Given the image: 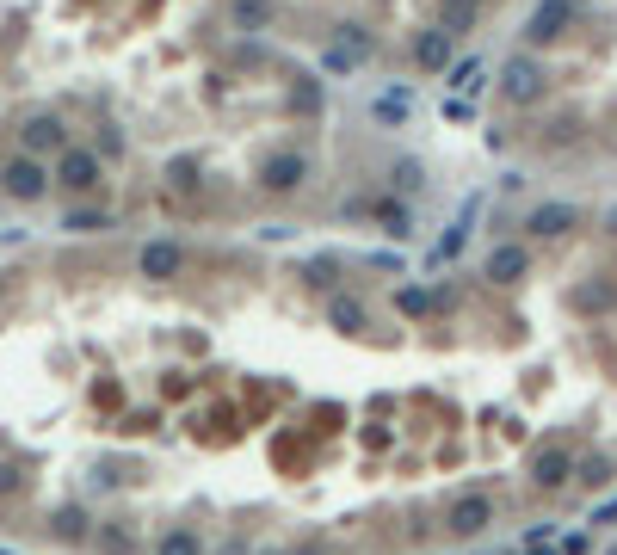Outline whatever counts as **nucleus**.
Wrapping results in <instances>:
<instances>
[{
	"mask_svg": "<svg viewBox=\"0 0 617 555\" xmlns=\"http://www.w3.org/2000/svg\"><path fill=\"white\" fill-rule=\"evenodd\" d=\"M0 192H7V198H19V204H38V198L50 192V173H44V161L13 155L7 167H0Z\"/></svg>",
	"mask_w": 617,
	"mask_h": 555,
	"instance_id": "obj_1",
	"label": "nucleus"
},
{
	"mask_svg": "<svg viewBox=\"0 0 617 555\" xmlns=\"http://www.w3.org/2000/svg\"><path fill=\"white\" fill-rule=\"evenodd\" d=\"M62 148H68V130H62V118H50V111H38V118L19 124V155L44 161V155H62Z\"/></svg>",
	"mask_w": 617,
	"mask_h": 555,
	"instance_id": "obj_2",
	"label": "nucleus"
},
{
	"mask_svg": "<svg viewBox=\"0 0 617 555\" xmlns=\"http://www.w3.org/2000/svg\"><path fill=\"white\" fill-rule=\"evenodd\" d=\"M494 525V500L488 494H457L451 506H445V531L451 537H482Z\"/></svg>",
	"mask_w": 617,
	"mask_h": 555,
	"instance_id": "obj_3",
	"label": "nucleus"
},
{
	"mask_svg": "<svg viewBox=\"0 0 617 555\" xmlns=\"http://www.w3.org/2000/svg\"><path fill=\"white\" fill-rule=\"evenodd\" d=\"M500 93L513 99V105H537L543 99V68L531 56H513V62L500 68Z\"/></svg>",
	"mask_w": 617,
	"mask_h": 555,
	"instance_id": "obj_4",
	"label": "nucleus"
},
{
	"mask_svg": "<svg viewBox=\"0 0 617 555\" xmlns=\"http://www.w3.org/2000/svg\"><path fill=\"white\" fill-rule=\"evenodd\" d=\"M568 25H574V0H537L525 37H531V44H550V37H562Z\"/></svg>",
	"mask_w": 617,
	"mask_h": 555,
	"instance_id": "obj_5",
	"label": "nucleus"
},
{
	"mask_svg": "<svg viewBox=\"0 0 617 555\" xmlns=\"http://www.w3.org/2000/svg\"><path fill=\"white\" fill-rule=\"evenodd\" d=\"M531 481H537L543 494L568 488V481H574V457H568V451H556V444H550V451H537V457H531Z\"/></svg>",
	"mask_w": 617,
	"mask_h": 555,
	"instance_id": "obj_6",
	"label": "nucleus"
},
{
	"mask_svg": "<svg viewBox=\"0 0 617 555\" xmlns=\"http://www.w3.org/2000/svg\"><path fill=\"white\" fill-rule=\"evenodd\" d=\"M56 179L75 185V192H87V185H99V155H93V148H62Z\"/></svg>",
	"mask_w": 617,
	"mask_h": 555,
	"instance_id": "obj_7",
	"label": "nucleus"
},
{
	"mask_svg": "<svg viewBox=\"0 0 617 555\" xmlns=\"http://www.w3.org/2000/svg\"><path fill=\"white\" fill-rule=\"evenodd\" d=\"M260 179H266V192H297V185L309 179V161L303 155H272L260 167Z\"/></svg>",
	"mask_w": 617,
	"mask_h": 555,
	"instance_id": "obj_8",
	"label": "nucleus"
},
{
	"mask_svg": "<svg viewBox=\"0 0 617 555\" xmlns=\"http://www.w3.org/2000/svg\"><path fill=\"white\" fill-rule=\"evenodd\" d=\"M525 229H531V235H568V229H580V210H574V204H537V210L525 216Z\"/></svg>",
	"mask_w": 617,
	"mask_h": 555,
	"instance_id": "obj_9",
	"label": "nucleus"
},
{
	"mask_svg": "<svg viewBox=\"0 0 617 555\" xmlns=\"http://www.w3.org/2000/svg\"><path fill=\"white\" fill-rule=\"evenodd\" d=\"M365 56H371V37L358 31V25H346V37H340V44L328 50V74H346V68H358Z\"/></svg>",
	"mask_w": 617,
	"mask_h": 555,
	"instance_id": "obj_10",
	"label": "nucleus"
},
{
	"mask_svg": "<svg viewBox=\"0 0 617 555\" xmlns=\"http://www.w3.org/2000/svg\"><path fill=\"white\" fill-rule=\"evenodd\" d=\"M525 266H531V253H525V247H513V241L488 253V278H494V284H519V278H525Z\"/></svg>",
	"mask_w": 617,
	"mask_h": 555,
	"instance_id": "obj_11",
	"label": "nucleus"
},
{
	"mask_svg": "<svg viewBox=\"0 0 617 555\" xmlns=\"http://www.w3.org/2000/svg\"><path fill=\"white\" fill-rule=\"evenodd\" d=\"M179 266H186V253H179L173 241H149V247H142V278H173Z\"/></svg>",
	"mask_w": 617,
	"mask_h": 555,
	"instance_id": "obj_12",
	"label": "nucleus"
},
{
	"mask_svg": "<svg viewBox=\"0 0 617 555\" xmlns=\"http://www.w3.org/2000/svg\"><path fill=\"white\" fill-rule=\"evenodd\" d=\"M414 62L439 74V68L451 62V31H420V37H414Z\"/></svg>",
	"mask_w": 617,
	"mask_h": 555,
	"instance_id": "obj_13",
	"label": "nucleus"
},
{
	"mask_svg": "<svg viewBox=\"0 0 617 555\" xmlns=\"http://www.w3.org/2000/svg\"><path fill=\"white\" fill-rule=\"evenodd\" d=\"M371 111H377L383 124H402L408 111H414V93H408V87H389V93H377V105H371Z\"/></svg>",
	"mask_w": 617,
	"mask_h": 555,
	"instance_id": "obj_14",
	"label": "nucleus"
},
{
	"mask_svg": "<svg viewBox=\"0 0 617 555\" xmlns=\"http://www.w3.org/2000/svg\"><path fill=\"white\" fill-rule=\"evenodd\" d=\"M328 321H334L340 333H358V327H365V303H358V296H334V303H328Z\"/></svg>",
	"mask_w": 617,
	"mask_h": 555,
	"instance_id": "obj_15",
	"label": "nucleus"
},
{
	"mask_svg": "<svg viewBox=\"0 0 617 555\" xmlns=\"http://www.w3.org/2000/svg\"><path fill=\"white\" fill-rule=\"evenodd\" d=\"M62 229L68 235H99V229H112V216H105V210H68Z\"/></svg>",
	"mask_w": 617,
	"mask_h": 555,
	"instance_id": "obj_16",
	"label": "nucleus"
},
{
	"mask_svg": "<svg viewBox=\"0 0 617 555\" xmlns=\"http://www.w3.org/2000/svg\"><path fill=\"white\" fill-rule=\"evenodd\" d=\"M155 555H204V543H198V531H167L155 543Z\"/></svg>",
	"mask_w": 617,
	"mask_h": 555,
	"instance_id": "obj_17",
	"label": "nucleus"
},
{
	"mask_svg": "<svg viewBox=\"0 0 617 555\" xmlns=\"http://www.w3.org/2000/svg\"><path fill=\"white\" fill-rule=\"evenodd\" d=\"M56 537H62V543H81V537H87V512L62 506V512H56Z\"/></svg>",
	"mask_w": 617,
	"mask_h": 555,
	"instance_id": "obj_18",
	"label": "nucleus"
},
{
	"mask_svg": "<svg viewBox=\"0 0 617 555\" xmlns=\"http://www.w3.org/2000/svg\"><path fill=\"white\" fill-rule=\"evenodd\" d=\"M574 475L587 481V488H605V481H611V457H587V463H574Z\"/></svg>",
	"mask_w": 617,
	"mask_h": 555,
	"instance_id": "obj_19",
	"label": "nucleus"
},
{
	"mask_svg": "<svg viewBox=\"0 0 617 555\" xmlns=\"http://www.w3.org/2000/svg\"><path fill=\"white\" fill-rule=\"evenodd\" d=\"M451 87H457V93H476V87H482V62H457V68H451Z\"/></svg>",
	"mask_w": 617,
	"mask_h": 555,
	"instance_id": "obj_20",
	"label": "nucleus"
},
{
	"mask_svg": "<svg viewBox=\"0 0 617 555\" xmlns=\"http://www.w3.org/2000/svg\"><path fill=\"white\" fill-rule=\"evenodd\" d=\"M395 303H402V309H408V315H426V309H432V303H439V296H432V290H420V284H408V290H402V296H395Z\"/></svg>",
	"mask_w": 617,
	"mask_h": 555,
	"instance_id": "obj_21",
	"label": "nucleus"
},
{
	"mask_svg": "<svg viewBox=\"0 0 617 555\" xmlns=\"http://www.w3.org/2000/svg\"><path fill=\"white\" fill-rule=\"evenodd\" d=\"M377 216H383V229H389L395 241H402V235H408V210H402V204H383Z\"/></svg>",
	"mask_w": 617,
	"mask_h": 555,
	"instance_id": "obj_22",
	"label": "nucleus"
},
{
	"mask_svg": "<svg viewBox=\"0 0 617 555\" xmlns=\"http://www.w3.org/2000/svg\"><path fill=\"white\" fill-rule=\"evenodd\" d=\"M402 192H420V161H395V173H389Z\"/></svg>",
	"mask_w": 617,
	"mask_h": 555,
	"instance_id": "obj_23",
	"label": "nucleus"
},
{
	"mask_svg": "<svg viewBox=\"0 0 617 555\" xmlns=\"http://www.w3.org/2000/svg\"><path fill=\"white\" fill-rule=\"evenodd\" d=\"M266 13H272L266 0H241V7H235V19H241V25H266Z\"/></svg>",
	"mask_w": 617,
	"mask_h": 555,
	"instance_id": "obj_24",
	"label": "nucleus"
},
{
	"mask_svg": "<svg viewBox=\"0 0 617 555\" xmlns=\"http://www.w3.org/2000/svg\"><path fill=\"white\" fill-rule=\"evenodd\" d=\"M297 105H303V111H321V87H315V81H303V87H297Z\"/></svg>",
	"mask_w": 617,
	"mask_h": 555,
	"instance_id": "obj_25",
	"label": "nucleus"
},
{
	"mask_svg": "<svg viewBox=\"0 0 617 555\" xmlns=\"http://www.w3.org/2000/svg\"><path fill=\"white\" fill-rule=\"evenodd\" d=\"M593 518H599V525H611V518H617V500H611V506H599Z\"/></svg>",
	"mask_w": 617,
	"mask_h": 555,
	"instance_id": "obj_26",
	"label": "nucleus"
},
{
	"mask_svg": "<svg viewBox=\"0 0 617 555\" xmlns=\"http://www.w3.org/2000/svg\"><path fill=\"white\" fill-rule=\"evenodd\" d=\"M525 555H556V549H550V543H531V549H525Z\"/></svg>",
	"mask_w": 617,
	"mask_h": 555,
	"instance_id": "obj_27",
	"label": "nucleus"
},
{
	"mask_svg": "<svg viewBox=\"0 0 617 555\" xmlns=\"http://www.w3.org/2000/svg\"><path fill=\"white\" fill-rule=\"evenodd\" d=\"M605 555H617V543H611V549H605Z\"/></svg>",
	"mask_w": 617,
	"mask_h": 555,
	"instance_id": "obj_28",
	"label": "nucleus"
},
{
	"mask_svg": "<svg viewBox=\"0 0 617 555\" xmlns=\"http://www.w3.org/2000/svg\"><path fill=\"white\" fill-rule=\"evenodd\" d=\"M0 555H13V549H0Z\"/></svg>",
	"mask_w": 617,
	"mask_h": 555,
	"instance_id": "obj_29",
	"label": "nucleus"
}]
</instances>
